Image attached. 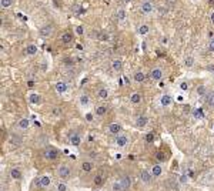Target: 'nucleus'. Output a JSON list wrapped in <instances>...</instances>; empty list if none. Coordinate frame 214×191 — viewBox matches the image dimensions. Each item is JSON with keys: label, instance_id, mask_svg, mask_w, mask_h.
<instances>
[{"label": "nucleus", "instance_id": "c03bdc74", "mask_svg": "<svg viewBox=\"0 0 214 191\" xmlns=\"http://www.w3.org/2000/svg\"><path fill=\"white\" fill-rule=\"evenodd\" d=\"M27 86H29V87H33L34 83H33V81H27Z\"/></svg>", "mask_w": 214, "mask_h": 191}, {"label": "nucleus", "instance_id": "aec40b11", "mask_svg": "<svg viewBox=\"0 0 214 191\" xmlns=\"http://www.w3.org/2000/svg\"><path fill=\"white\" fill-rule=\"evenodd\" d=\"M147 117L146 116H139L137 118H136V124H137V127H146V124H147Z\"/></svg>", "mask_w": 214, "mask_h": 191}, {"label": "nucleus", "instance_id": "72a5a7b5", "mask_svg": "<svg viewBox=\"0 0 214 191\" xmlns=\"http://www.w3.org/2000/svg\"><path fill=\"white\" fill-rule=\"evenodd\" d=\"M101 183H103V177H101V175H96V177H94V184L101 185Z\"/></svg>", "mask_w": 214, "mask_h": 191}, {"label": "nucleus", "instance_id": "9d476101", "mask_svg": "<svg viewBox=\"0 0 214 191\" xmlns=\"http://www.w3.org/2000/svg\"><path fill=\"white\" fill-rule=\"evenodd\" d=\"M30 127V118H20V121L17 123V128L19 130H27V128Z\"/></svg>", "mask_w": 214, "mask_h": 191}, {"label": "nucleus", "instance_id": "7c9ffc66", "mask_svg": "<svg viewBox=\"0 0 214 191\" xmlns=\"http://www.w3.org/2000/svg\"><path fill=\"white\" fill-rule=\"evenodd\" d=\"M207 104L208 106H211V107H214V91H211V93H207Z\"/></svg>", "mask_w": 214, "mask_h": 191}, {"label": "nucleus", "instance_id": "4c0bfd02", "mask_svg": "<svg viewBox=\"0 0 214 191\" xmlns=\"http://www.w3.org/2000/svg\"><path fill=\"white\" fill-rule=\"evenodd\" d=\"M121 184H123V187L127 188L129 185H130V180H129V177H124L123 180H121Z\"/></svg>", "mask_w": 214, "mask_h": 191}, {"label": "nucleus", "instance_id": "09e8293b", "mask_svg": "<svg viewBox=\"0 0 214 191\" xmlns=\"http://www.w3.org/2000/svg\"><path fill=\"white\" fill-rule=\"evenodd\" d=\"M168 2H171V3H173V2H174V0H168Z\"/></svg>", "mask_w": 214, "mask_h": 191}, {"label": "nucleus", "instance_id": "f03ea898", "mask_svg": "<svg viewBox=\"0 0 214 191\" xmlns=\"http://www.w3.org/2000/svg\"><path fill=\"white\" fill-rule=\"evenodd\" d=\"M140 10L144 16H150V14L154 12V4L151 3V2H141Z\"/></svg>", "mask_w": 214, "mask_h": 191}, {"label": "nucleus", "instance_id": "412c9836", "mask_svg": "<svg viewBox=\"0 0 214 191\" xmlns=\"http://www.w3.org/2000/svg\"><path fill=\"white\" fill-rule=\"evenodd\" d=\"M161 173H163V168H161V165L154 164L153 167H151V174H153V177H158V175H161Z\"/></svg>", "mask_w": 214, "mask_h": 191}, {"label": "nucleus", "instance_id": "f704fd0d", "mask_svg": "<svg viewBox=\"0 0 214 191\" xmlns=\"http://www.w3.org/2000/svg\"><path fill=\"white\" fill-rule=\"evenodd\" d=\"M121 188H123V184H121V181H120V183H114V184H113V191H120Z\"/></svg>", "mask_w": 214, "mask_h": 191}, {"label": "nucleus", "instance_id": "4468645a", "mask_svg": "<svg viewBox=\"0 0 214 191\" xmlns=\"http://www.w3.org/2000/svg\"><path fill=\"white\" fill-rule=\"evenodd\" d=\"M54 87H56V91L59 94H64L67 91V84L64 83V81H57V83L54 84Z\"/></svg>", "mask_w": 214, "mask_h": 191}, {"label": "nucleus", "instance_id": "0eeeda50", "mask_svg": "<svg viewBox=\"0 0 214 191\" xmlns=\"http://www.w3.org/2000/svg\"><path fill=\"white\" fill-rule=\"evenodd\" d=\"M29 101H30L32 104H34V106H39V104H41L43 98H41V96L39 93H32V94H29Z\"/></svg>", "mask_w": 214, "mask_h": 191}, {"label": "nucleus", "instance_id": "6e6552de", "mask_svg": "<svg viewBox=\"0 0 214 191\" xmlns=\"http://www.w3.org/2000/svg\"><path fill=\"white\" fill-rule=\"evenodd\" d=\"M109 133H111V134H114V136L121 134V126L120 124H117V123L109 124Z\"/></svg>", "mask_w": 214, "mask_h": 191}, {"label": "nucleus", "instance_id": "58836bf2", "mask_svg": "<svg viewBox=\"0 0 214 191\" xmlns=\"http://www.w3.org/2000/svg\"><path fill=\"white\" fill-rule=\"evenodd\" d=\"M76 33H77V34H80V36H81V34L84 33L83 27H81V26H77V27H76Z\"/></svg>", "mask_w": 214, "mask_h": 191}, {"label": "nucleus", "instance_id": "cd10ccee", "mask_svg": "<svg viewBox=\"0 0 214 191\" xmlns=\"http://www.w3.org/2000/svg\"><path fill=\"white\" fill-rule=\"evenodd\" d=\"M94 111H96L97 116H104V114L107 113V107H106V106H97Z\"/></svg>", "mask_w": 214, "mask_h": 191}, {"label": "nucleus", "instance_id": "dca6fc26", "mask_svg": "<svg viewBox=\"0 0 214 191\" xmlns=\"http://www.w3.org/2000/svg\"><path fill=\"white\" fill-rule=\"evenodd\" d=\"M97 96H99V98H101V100H107L109 96H110V91H109V88L101 87L100 90L97 91Z\"/></svg>", "mask_w": 214, "mask_h": 191}, {"label": "nucleus", "instance_id": "a19ab883", "mask_svg": "<svg viewBox=\"0 0 214 191\" xmlns=\"http://www.w3.org/2000/svg\"><path fill=\"white\" fill-rule=\"evenodd\" d=\"M86 120L89 121V123H90V121H93V114H91V113H87L86 114Z\"/></svg>", "mask_w": 214, "mask_h": 191}, {"label": "nucleus", "instance_id": "393cba45", "mask_svg": "<svg viewBox=\"0 0 214 191\" xmlns=\"http://www.w3.org/2000/svg\"><path fill=\"white\" fill-rule=\"evenodd\" d=\"M80 104L81 106H83V107H87V106H89V104H90V97H89V96H87V94H81L80 96Z\"/></svg>", "mask_w": 214, "mask_h": 191}, {"label": "nucleus", "instance_id": "473e14b6", "mask_svg": "<svg viewBox=\"0 0 214 191\" xmlns=\"http://www.w3.org/2000/svg\"><path fill=\"white\" fill-rule=\"evenodd\" d=\"M197 94H198V96H207L206 87H204V86H200V87H197Z\"/></svg>", "mask_w": 214, "mask_h": 191}, {"label": "nucleus", "instance_id": "5701e85b", "mask_svg": "<svg viewBox=\"0 0 214 191\" xmlns=\"http://www.w3.org/2000/svg\"><path fill=\"white\" fill-rule=\"evenodd\" d=\"M137 30H139V34H141V36H146V34H148V31H150V27H148L147 24H140Z\"/></svg>", "mask_w": 214, "mask_h": 191}, {"label": "nucleus", "instance_id": "e433bc0d", "mask_svg": "<svg viewBox=\"0 0 214 191\" xmlns=\"http://www.w3.org/2000/svg\"><path fill=\"white\" fill-rule=\"evenodd\" d=\"M146 141H147V143H153L154 141V133H148V134L146 136Z\"/></svg>", "mask_w": 214, "mask_h": 191}, {"label": "nucleus", "instance_id": "f8f14e48", "mask_svg": "<svg viewBox=\"0 0 214 191\" xmlns=\"http://www.w3.org/2000/svg\"><path fill=\"white\" fill-rule=\"evenodd\" d=\"M116 16H117V20L120 21V23H123V21L127 20V12H126V9H123V7L119 9L117 13H116Z\"/></svg>", "mask_w": 214, "mask_h": 191}, {"label": "nucleus", "instance_id": "1a4fd4ad", "mask_svg": "<svg viewBox=\"0 0 214 191\" xmlns=\"http://www.w3.org/2000/svg\"><path fill=\"white\" fill-rule=\"evenodd\" d=\"M111 67H113V70L116 71V73H120L121 69H123V61H121V59H119V57L113 59V61H111Z\"/></svg>", "mask_w": 214, "mask_h": 191}, {"label": "nucleus", "instance_id": "6ab92c4d", "mask_svg": "<svg viewBox=\"0 0 214 191\" xmlns=\"http://www.w3.org/2000/svg\"><path fill=\"white\" fill-rule=\"evenodd\" d=\"M144 80H146V74L141 70H137L134 73V81H136V83H143Z\"/></svg>", "mask_w": 214, "mask_h": 191}, {"label": "nucleus", "instance_id": "79ce46f5", "mask_svg": "<svg viewBox=\"0 0 214 191\" xmlns=\"http://www.w3.org/2000/svg\"><path fill=\"white\" fill-rule=\"evenodd\" d=\"M208 49H210L211 51H214V37L210 40V44H208Z\"/></svg>", "mask_w": 214, "mask_h": 191}, {"label": "nucleus", "instance_id": "37998d69", "mask_svg": "<svg viewBox=\"0 0 214 191\" xmlns=\"http://www.w3.org/2000/svg\"><path fill=\"white\" fill-rule=\"evenodd\" d=\"M210 21L214 24V12H211V14H210Z\"/></svg>", "mask_w": 214, "mask_h": 191}, {"label": "nucleus", "instance_id": "8fccbe9b", "mask_svg": "<svg viewBox=\"0 0 214 191\" xmlns=\"http://www.w3.org/2000/svg\"><path fill=\"white\" fill-rule=\"evenodd\" d=\"M96 191H101V190H96Z\"/></svg>", "mask_w": 214, "mask_h": 191}, {"label": "nucleus", "instance_id": "bb28decb", "mask_svg": "<svg viewBox=\"0 0 214 191\" xmlns=\"http://www.w3.org/2000/svg\"><path fill=\"white\" fill-rule=\"evenodd\" d=\"M184 66L187 69H191L194 66V57H191V56H187L186 59H184Z\"/></svg>", "mask_w": 214, "mask_h": 191}, {"label": "nucleus", "instance_id": "a18cd8bd", "mask_svg": "<svg viewBox=\"0 0 214 191\" xmlns=\"http://www.w3.org/2000/svg\"><path fill=\"white\" fill-rule=\"evenodd\" d=\"M161 41H163L164 44H167V37H163V40H161Z\"/></svg>", "mask_w": 214, "mask_h": 191}, {"label": "nucleus", "instance_id": "c9c22d12", "mask_svg": "<svg viewBox=\"0 0 214 191\" xmlns=\"http://www.w3.org/2000/svg\"><path fill=\"white\" fill-rule=\"evenodd\" d=\"M57 191H67V185L64 183H59L57 184Z\"/></svg>", "mask_w": 214, "mask_h": 191}, {"label": "nucleus", "instance_id": "a878e982", "mask_svg": "<svg viewBox=\"0 0 214 191\" xmlns=\"http://www.w3.org/2000/svg\"><path fill=\"white\" fill-rule=\"evenodd\" d=\"M40 183H41V187H49L51 184V178L49 175H43L40 178Z\"/></svg>", "mask_w": 214, "mask_h": 191}, {"label": "nucleus", "instance_id": "2eb2a0df", "mask_svg": "<svg viewBox=\"0 0 214 191\" xmlns=\"http://www.w3.org/2000/svg\"><path fill=\"white\" fill-rule=\"evenodd\" d=\"M60 40H61V43H63V44H69V43H71V41H73V34H71L70 31H66V33L61 34Z\"/></svg>", "mask_w": 214, "mask_h": 191}, {"label": "nucleus", "instance_id": "4be33fe9", "mask_svg": "<svg viewBox=\"0 0 214 191\" xmlns=\"http://www.w3.org/2000/svg\"><path fill=\"white\" fill-rule=\"evenodd\" d=\"M10 177L13 180H20L22 178V171L19 168H12L10 170Z\"/></svg>", "mask_w": 214, "mask_h": 191}, {"label": "nucleus", "instance_id": "b1692460", "mask_svg": "<svg viewBox=\"0 0 214 191\" xmlns=\"http://www.w3.org/2000/svg\"><path fill=\"white\" fill-rule=\"evenodd\" d=\"M130 101L133 104H139L141 101V94L140 93H133V94H130Z\"/></svg>", "mask_w": 214, "mask_h": 191}, {"label": "nucleus", "instance_id": "ea45409f", "mask_svg": "<svg viewBox=\"0 0 214 191\" xmlns=\"http://www.w3.org/2000/svg\"><path fill=\"white\" fill-rule=\"evenodd\" d=\"M180 88L183 91H186V90H188V86H187V83H180Z\"/></svg>", "mask_w": 214, "mask_h": 191}, {"label": "nucleus", "instance_id": "ddd939ff", "mask_svg": "<svg viewBox=\"0 0 214 191\" xmlns=\"http://www.w3.org/2000/svg\"><path fill=\"white\" fill-rule=\"evenodd\" d=\"M37 51H39V47H37L34 43H30L29 46L26 47V54L27 56H36Z\"/></svg>", "mask_w": 214, "mask_h": 191}, {"label": "nucleus", "instance_id": "39448f33", "mask_svg": "<svg viewBox=\"0 0 214 191\" xmlns=\"http://www.w3.org/2000/svg\"><path fill=\"white\" fill-rule=\"evenodd\" d=\"M150 77L153 81H160L163 79V70L160 67H154L153 70L150 71Z\"/></svg>", "mask_w": 214, "mask_h": 191}, {"label": "nucleus", "instance_id": "7ed1b4c3", "mask_svg": "<svg viewBox=\"0 0 214 191\" xmlns=\"http://www.w3.org/2000/svg\"><path fill=\"white\" fill-rule=\"evenodd\" d=\"M51 33H53V26H51V24H44V26L40 27V30H39V34H40V37H43V39L50 37Z\"/></svg>", "mask_w": 214, "mask_h": 191}, {"label": "nucleus", "instance_id": "de8ad7c7", "mask_svg": "<svg viewBox=\"0 0 214 191\" xmlns=\"http://www.w3.org/2000/svg\"><path fill=\"white\" fill-rule=\"evenodd\" d=\"M141 2H151V0H141Z\"/></svg>", "mask_w": 214, "mask_h": 191}, {"label": "nucleus", "instance_id": "a211bd4d", "mask_svg": "<svg viewBox=\"0 0 214 191\" xmlns=\"http://www.w3.org/2000/svg\"><path fill=\"white\" fill-rule=\"evenodd\" d=\"M151 177H153V174H151V173H148V171H146V170H143L140 173V178H141V181H143V183H150Z\"/></svg>", "mask_w": 214, "mask_h": 191}, {"label": "nucleus", "instance_id": "f3484780", "mask_svg": "<svg viewBox=\"0 0 214 191\" xmlns=\"http://www.w3.org/2000/svg\"><path fill=\"white\" fill-rule=\"evenodd\" d=\"M69 141H70V144H71V146H76V147H77V146H80V143H81V137L76 133V134H71V136H70Z\"/></svg>", "mask_w": 214, "mask_h": 191}, {"label": "nucleus", "instance_id": "f257e3e1", "mask_svg": "<svg viewBox=\"0 0 214 191\" xmlns=\"http://www.w3.org/2000/svg\"><path fill=\"white\" fill-rule=\"evenodd\" d=\"M70 174H71V170H70L69 165L63 164V165H60V167L57 168V175H59L61 180H67V178L70 177Z\"/></svg>", "mask_w": 214, "mask_h": 191}, {"label": "nucleus", "instance_id": "49530a36", "mask_svg": "<svg viewBox=\"0 0 214 191\" xmlns=\"http://www.w3.org/2000/svg\"><path fill=\"white\" fill-rule=\"evenodd\" d=\"M123 2H124L126 4H127V3H131V0H123Z\"/></svg>", "mask_w": 214, "mask_h": 191}, {"label": "nucleus", "instance_id": "423d86ee", "mask_svg": "<svg viewBox=\"0 0 214 191\" xmlns=\"http://www.w3.org/2000/svg\"><path fill=\"white\" fill-rule=\"evenodd\" d=\"M57 155H59V153H57V150L54 147H49L44 151V157H46L47 160H56Z\"/></svg>", "mask_w": 214, "mask_h": 191}, {"label": "nucleus", "instance_id": "c85d7f7f", "mask_svg": "<svg viewBox=\"0 0 214 191\" xmlns=\"http://www.w3.org/2000/svg\"><path fill=\"white\" fill-rule=\"evenodd\" d=\"M81 168H83V171H86V173H90V171L93 170V164H91L90 161H84L83 164H81Z\"/></svg>", "mask_w": 214, "mask_h": 191}, {"label": "nucleus", "instance_id": "20e7f679", "mask_svg": "<svg viewBox=\"0 0 214 191\" xmlns=\"http://www.w3.org/2000/svg\"><path fill=\"white\" fill-rule=\"evenodd\" d=\"M114 141H116V146H117V147H126V146L129 144L130 138H129V136H126V134H119Z\"/></svg>", "mask_w": 214, "mask_h": 191}, {"label": "nucleus", "instance_id": "9b49d317", "mask_svg": "<svg viewBox=\"0 0 214 191\" xmlns=\"http://www.w3.org/2000/svg\"><path fill=\"white\" fill-rule=\"evenodd\" d=\"M173 103V98H171L170 94H163L160 98V104L163 106V107H168L170 104Z\"/></svg>", "mask_w": 214, "mask_h": 191}, {"label": "nucleus", "instance_id": "2f4dec72", "mask_svg": "<svg viewBox=\"0 0 214 191\" xmlns=\"http://www.w3.org/2000/svg\"><path fill=\"white\" fill-rule=\"evenodd\" d=\"M193 114H194V118H201L204 116V113H203V110H201V108H196Z\"/></svg>", "mask_w": 214, "mask_h": 191}, {"label": "nucleus", "instance_id": "c756f323", "mask_svg": "<svg viewBox=\"0 0 214 191\" xmlns=\"http://www.w3.org/2000/svg\"><path fill=\"white\" fill-rule=\"evenodd\" d=\"M12 4H13V0H0L2 9H9V7H12Z\"/></svg>", "mask_w": 214, "mask_h": 191}]
</instances>
